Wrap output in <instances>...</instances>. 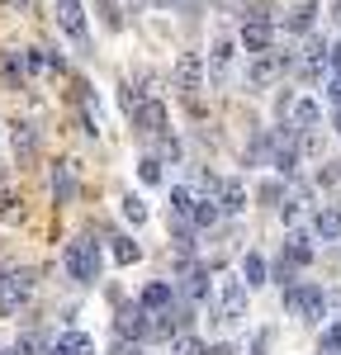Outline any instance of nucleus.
<instances>
[{
	"instance_id": "nucleus-1",
	"label": "nucleus",
	"mask_w": 341,
	"mask_h": 355,
	"mask_svg": "<svg viewBox=\"0 0 341 355\" xmlns=\"http://www.w3.org/2000/svg\"><path fill=\"white\" fill-rule=\"evenodd\" d=\"M62 266H67V279H76V284H95V279H100V246L90 242V237L67 242Z\"/></svg>"
},
{
	"instance_id": "nucleus-2",
	"label": "nucleus",
	"mask_w": 341,
	"mask_h": 355,
	"mask_svg": "<svg viewBox=\"0 0 341 355\" xmlns=\"http://www.w3.org/2000/svg\"><path fill=\"white\" fill-rule=\"evenodd\" d=\"M28 294H33V270H5V279H0V318L19 313V303H28Z\"/></svg>"
},
{
	"instance_id": "nucleus-3",
	"label": "nucleus",
	"mask_w": 341,
	"mask_h": 355,
	"mask_svg": "<svg viewBox=\"0 0 341 355\" xmlns=\"http://www.w3.org/2000/svg\"><path fill=\"white\" fill-rule=\"evenodd\" d=\"M213 318H223L227 327H237V322L247 318V284L223 279V284H218V303H213Z\"/></svg>"
},
{
	"instance_id": "nucleus-4",
	"label": "nucleus",
	"mask_w": 341,
	"mask_h": 355,
	"mask_svg": "<svg viewBox=\"0 0 341 355\" xmlns=\"http://www.w3.org/2000/svg\"><path fill=\"white\" fill-rule=\"evenodd\" d=\"M114 331H119V341H147L152 336V313L142 303H123L119 318H114Z\"/></svg>"
},
{
	"instance_id": "nucleus-5",
	"label": "nucleus",
	"mask_w": 341,
	"mask_h": 355,
	"mask_svg": "<svg viewBox=\"0 0 341 355\" xmlns=\"http://www.w3.org/2000/svg\"><path fill=\"white\" fill-rule=\"evenodd\" d=\"M284 303H289L294 318H304V322H322V303H327V299H322L317 284H289Z\"/></svg>"
},
{
	"instance_id": "nucleus-6",
	"label": "nucleus",
	"mask_w": 341,
	"mask_h": 355,
	"mask_svg": "<svg viewBox=\"0 0 341 355\" xmlns=\"http://www.w3.org/2000/svg\"><path fill=\"white\" fill-rule=\"evenodd\" d=\"M57 24H62V33H67L71 43H85V38H90L81 0H57Z\"/></svg>"
},
{
	"instance_id": "nucleus-7",
	"label": "nucleus",
	"mask_w": 341,
	"mask_h": 355,
	"mask_svg": "<svg viewBox=\"0 0 341 355\" xmlns=\"http://www.w3.org/2000/svg\"><path fill=\"white\" fill-rule=\"evenodd\" d=\"M247 53H270V19L265 15H252L247 24H242V38H237Z\"/></svg>"
},
{
	"instance_id": "nucleus-8",
	"label": "nucleus",
	"mask_w": 341,
	"mask_h": 355,
	"mask_svg": "<svg viewBox=\"0 0 341 355\" xmlns=\"http://www.w3.org/2000/svg\"><path fill=\"white\" fill-rule=\"evenodd\" d=\"M175 85L185 95H195L199 85H204V62H199V53H180V62H175Z\"/></svg>"
},
{
	"instance_id": "nucleus-9",
	"label": "nucleus",
	"mask_w": 341,
	"mask_h": 355,
	"mask_svg": "<svg viewBox=\"0 0 341 355\" xmlns=\"http://www.w3.org/2000/svg\"><path fill=\"white\" fill-rule=\"evenodd\" d=\"M133 123H138V133H166V110H161V100H142L138 114H133Z\"/></svg>"
},
{
	"instance_id": "nucleus-10",
	"label": "nucleus",
	"mask_w": 341,
	"mask_h": 355,
	"mask_svg": "<svg viewBox=\"0 0 341 355\" xmlns=\"http://www.w3.org/2000/svg\"><path fill=\"white\" fill-rule=\"evenodd\" d=\"M232 53H237V38H227V33H218V38H213V48H209V62H213V81H218V85L227 81V67H232Z\"/></svg>"
},
{
	"instance_id": "nucleus-11",
	"label": "nucleus",
	"mask_w": 341,
	"mask_h": 355,
	"mask_svg": "<svg viewBox=\"0 0 341 355\" xmlns=\"http://www.w3.org/2000/svg\"><path fill=\"white\" fill-rule=\"evenodd\" d=\"M43 355H95V341H90L85 331H62Z\"/></svg>"
},
{
	"instance_id": "nucleus-12",
	"label": "nucleus",
	"mask_w": 341,
	"mask_h": 355,
	"mask_svg": "<svg viewBox=\"0 0 341 355\" xmlns=\"http://www.w3.org/2000/svg\"><path fill=\"white\" fill-rule=\"evenodd\" d=\"M142 308H147V313H166L170 303H175V289H170L166 279H152V284H147V289H142Z\"/></svg>"
},
{
	"instance_id": "nucleus-13",
	"label": "nucleus",
	"mask_w": 341,
	"mask_h": 355,
	"mask_svg": "<svg viewBox=\"0 0 341 355\" xmlns=\"http://www.w3.org/2000/svg\"><path fill=\"white\" fill-rule=\"evenodd\" d=\"M53 199L57 204H71L76 199V171H71V162L53 166Z\"/></svg>"
},
{
	"instance_id": "nucleus-14",
	"label": "nucleus",
	"mask_w": 341,
	"mask_h": 355,
	"mask_svg": "<svg viewBox=\"0 0 341 355\" xmlns=\"http://www.w3.org/2000/svg\"><path fill=\"white\" fill-rule=\"evenodd\" d=\"M265 279H270L265 256H261V251H247V256H242V284H247V289H261Z\"/></svg>"
},
{
	"instance_id": "nucleus-15",
	"label": "nucleus",
	"mask_w": 341,
	"mask_h": 355,
	"mask_svg": "<svg viewBox=\"0 0 341 355\" xmlns=\"http://www.w3.org/2000/svg\"><path fill=\"white\" fill-rule=\"evenodd\" d=\"M247 209V190L237 180H218V214H242Z\"/></svg>"
},
{
	"instance_id": "nucleus-16",
	"label": "nucleus",
	"mask_w": 341,
	"mask_h": 355,
	"mask_svg": "<svg viewBox=\"0 0 341 355\" xmlns=\"http://www.w3.org/2000/svg\"><path fill=\"white\" fill-rule=\"evenodd\" d=\"M313 232H317L322 242H337L341 237V209H322V214L313 218Z\"/></svg>"
},
{
	"instance_id": "nucleus-17",
	"label": "nucleus",
	"mask_w": 341,
	"mask_h": 355,
	"mask_svg": "<svg viewBox=\"0 0 341 355\" xmlns=\"http://www.w3.org/2000/svg\"><path fill=\"white\" fill-rule=\"evenodd\" d=\"M289 114H294V123H289V128H317V105H313L308 95H304V100H294Z\"/></svg>"
},
{
	"instance_id": "nucleus-18",
	"label": "nucleus",
	"mask_w": 341,
	"mask_h": 355,
	"mask_svg": "<svg viewBox=\"0 0 341 355\" xmlns=\"http://www.w3.org/2000/svg\"><path fill=\"white\" fill-rule=\"evenodd\" d=\"M185 299H190V303L209 299V270H204V266H195V270L185 275Z\"/></svg>"
},
{
	"instance_id": "nucleus-19",
	"label": "nucleus",
	"mask_w": 341,
	"mask_h": 355,
	"mask_svg": "<svg viewBox=\"0 0 341 355\" xmlns=\"http://www.w3.org/2000/svg\"><path fill=\"white\" fill-rule=\"evenodd\" d=\"M284 261H289V266H308V261H313L308 237H299V232H294V237H289V246H284Z\"/></svg>"
},
{
	"instance_id": "nucleus-20",
	"label": "nucleus",
	"mask_w": 341,
	"mask_h": 355,
	"mask_svg": "<svg viewBox=\"0 0 341 355\" xmlns=\"http://www.w3.org/2000/svg\"><path fill=\"white\" fill-rule=\"evenodd\" d=\"M114 261H119V266H138L142 246L133 242V237H114Z\"/></svg>"
},
{
	"instance_id": "nucleus-21",
	"label": "nucleus",
	"mask_w": 341,
	"mask_h": 355,
	"mask_svg": "<svg viewBox=\"0 0 341 355\" xmlns=\"http://www.w3.org/2000/svg\"><path fill=\"white\" fill-rule=\"evenodd\" d=\"M190 223H195V227H213V223H218V204H209V199H195V209H190Z\"/></svg>"
},
{
	"instance_id": "nucleus-22",
	"label": "nucleus",
	"mask_w": 341,
	"mask_h": 355,
	"mask_svg": "<svg viewBox=\"0 0 341 355\" xmlns=\"http://www.w3.org/2000/svg\"><path fill=\"white\" fill-rule=\"evenodd\" d=\"M0 71H5V76H10L15 85H19V81L28 76V71H24V62H19V53H0Z\"/></svg>"
},
{
	"instance_id": "nucleus-23",
	"label": "nucleus",
	"mask_w": 341,
	"mask_h": 355,
	"mask_svg": "<svg viewBox=\"0 0 341 355\" xmlns=\"http://www.w3.org/2000/svg\"><path fill=\"white\" fill-rule=\"evenodd\" d=\"M138 180L142 185H161V162H157V157H142L138 162Z\"/></svg>"
},
{
	"instance_id": "nucleus-24",
	"label": "nucleus",
	"mask_w": 341,
	"mask_h": 355,
	"mask_svg": "<svg viewBox=\"0 0 341 355\" xmlns=\"http://www.w3.org/2000/svg\"><path fill=\"white\" fill-rule=\"evenodd\" d=\"M24 204H19V199H0V223H10V227H15V223H24Z\"/></svg>"
},
{
	"instance_id": "nucleus-25",
	"label": "nucleus",
	"mask_w": 341,
	"mask_h": 355,
	"mask_svg": "<svg viewBox=\"0 0 341 355\" xmlns=\"http://www.w3.org/2000/svg\"><path fill=\"white\" fill-rule=\"evenodd\" d=\"M123 218H128V223H147V204H142V194H128V199H123Z\"/></svg>"
},
{
	"instance_id": "nucleus-26",
	"label": "nucleus",
	"mask_w": 341,
	"mask_h": 355,
	"mask_svg": "<svg viewBox=\"0 0 341 355\" xmlns=\"http://www.w3.org/2000/svg\"><path fill=\"white\" fill-rule=\"evenodd\" d=\"M284 24L294 28V33H304V28H313V5H299V10H294V15H289Z\"/></svg>"
},
{
	"instance_id": "nucleus-27",
	"label": "nucleus",
	"mask_w": 341,
	"mask_h": 355,
	"mask_svg": "<svg viewBox=\"0 0 341 355\" xmlns=\"http://www.w3.org/2000/svg\"><path fill=\"white\" fill-rule=\"evenodd\" d=\"M175 355H209V351H204V341H195L190 331H180L175 336Z\"/></svg>"
},
{
	"instance_id": "nucleus-28",
	"label": "nucleus",
	"mask_w": 341,
	"mask_h": 355,
	"mask_svg": "<svg viewBox=\"0 0 341 355\" xmlns=\"http://www.w3.org/2000/svg\"><path fill=\"white\" fill-rule=\"evenodd\" d=\"M170 209H175V218H190V209H195L190 190H170Z\"/></svg>"
},
{
	"instance_id": "nucleus-29",
	"label": "nucleus",
	"mask_w": 341,
	"mask_h": 355,
	"mask_svg": "<svg viewBox=\"0 0 341 355\" xmlns=\"http://www.w3.org/2000/svg\"><path fill=\"white\" fill-rule=\"evenodd\" d=\"M322 355H341V322H332L322 331Z\"/></svg>"
},
{
	"instance_id": "nucleus-30",
	"label": "nucleus",
	"mask_w": 341,
	"mask_h": 355,
	"mask_svg": "<svg viewBox=\"0 0 341 355\" xmlns=\"http://www.w3.org/2000/svg\"><path fill=\"white\" fill-rule=\"evenodd\" d=\"M15 147L19 152H33V128L28 123H15Z\"/></svg>"
},
{
	"instance_id": "nucleus-31",
	"label": "nucleus",
	"mask_w": 341,
	"mask_h": 355,
	"mask_svg": "<svg viewBox=\"0 0 341 355\" xmlns=\"http://www.w3.org/2000/svg\"><path fill=\"white\" fill-rule=\"evenodd\" d=\"M119 105H123L128 114H138V105H142V100L133 95V85H119Z\"/></svg>"
},
{
	"instance_id": "nucleus-32",
	"label": "nucleus",
	"mask_w": 341,
	"mask_h": 355,
	"mask_svg": "<svg viewBox=\"0 0 341 355\" xmlns=\"http://www.w3.org/2000/svg\"><path fill=\"white\" fill-rule=\"evenodd\" d=\"M280 185H270V180H265V185H261V199H265V204H280Z\"/></svg>"
},
{
	"instance_id": "nucleus-33",
	"label": "nucleus",
	"mask_w": 341,
	"mask_h": 355,
	"mask_svg": "<svg viewBox=\"0 0 341 355\" xmlns=\"http://www.w3.org/2000/svg\"><path fill=\"white\" fill-rule=\"evenodd\" d=\"M110 355H138V341H114Z\"/></svg>"
},
{
	"instance_id": "nucleus-34",
	"label": "nucleus",
	"mask_w": 341,
	"mask_h": 355,
	"mask_svg": "<svg viewBox=\"0 0 341 355\" xmlns=\"http://www.w3.org/2000/svg\"><path fill=\"white\" fill-rule=\"evenodd\" d=\"M252 351H256V355H265V351H270V336H265V331L256 336V346H252Z\"/></svg>"
},
{
	"instance_id": "nucleus-35",
	"label": "nucleus",
	"mask_w": 341,
	"mask_h": 355,
	"mask_svg": "<svg viewBox=\"0 0 341 355\" xmlns=\"http://www.w3.org/2000/svg\"><path fill=\"white\" fill-rule=\"evenodd\" d=\"M332 100H337V105H341V71H337V76H332Z\"/></svg>"
},
{
	"instance_id": "nucleus-36",
	"label": "nucleus",
	"mask_w": 341,
	"mask_h": 355,
	"mask_svg": "<svg viewBox=\"0 0 341 355\" xmlns=\"http://www.w3.org/2000/svg\"><path fill=\"white\" fill-rule=\"evenodd\" d=\"M209 355H232V346H223V341H218V346H213Z\"/></svg>"
},
{
	"instance_id": "nucleus-37",
	"label": "nucleus",
	"mask_w": 341,
	"mask_h": 355,
	"mask_svg": "<svg viewBox=\"0 0 341 355\" xmlns=\"http://www.w3.org/2000/svg\"><path fill=\"white\" fill-rule=\"evenodd\" d=\"M5 5H10V10H28V0H5Z\"/></svg>"
},
{
	"instance_id": "nucleus-38",
	"label": "nucleus",
	"mask_w": 341,
	"mask_h": 355,
	"mask_svg": "<svg viewBox=\"0 0 341 355\" xmlns=\"http://www.w3.org/2000/svg\"><path fill=\"white\" fill-rule=\"evenodd\" d=\"M152 5H175V0H152Z\"/></svg>"
},
{
	"instance_id": "nucleus-39",
	"label": "nucleus",
	"mask_w": 341,
	"mask_h": 355,
	"mask_svg": "<svg viewBox=\"0 0 341 355\" xmlns=\"http://www.w3.org/2000/svg\"><path fill=\"white\" fill-rule=\"evenodd\" d=\"M337 24H341V0H337Z\"/></svg>"
},
{
	"instance_id": "nucleus-40",
	"label": "nucleus",
	"mask_w": 341,
	"mask_h": 355,
	"mask_svg": "<svg viewBox=\"0 0 341 355\" xmlns=\"http://www.w3.org/2000/svg\"><path fill=\"white\" fill-rule=\"evenodd\" d=\"M337 133H341V114H337Z\"/></svg>"
},
{
	"instance_id": "nucleus-41",
	"label": "nucleus",
	"mask_w": 341,
	"mask_h": 355,
	"mask_svg": "<svg viewBox=\"0 0 341 355\" xmlns=\"http://www.w3.org/2000/svg\"><path fill=\"white\" fill-rule=\"evenodd\" d=\"M0 355H19V351H0Z\"/></svg>"
},
{
	"instance_id": "nucleus-42",
	"label": "nucleus",
	"mask_w": 341,
	"mask_h": 355,
	"mask_svg": "<svg viewBox=\"0 0 341 355\" xmlns=\"http://www.w3.org/2000/svg\"><path fill=\"white\" fill-rule=\"evenodd\" d=\"M0 279H5V266H0Z\"/></svg>"
}]
</instances>
